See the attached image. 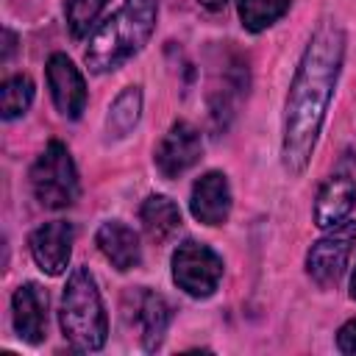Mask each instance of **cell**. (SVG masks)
<instances>
[{"label":"cell","instance_id":"7a4b0ae2","mask_svg":"<svg viewBox=\"0 0 356 356\" xmlns=\"http://www.w3.org/2000/svg\"><path fill=\"white\" fill-rule=\"evenodd\" d=\"M156 14L159 0H125L120 11L108 17L89 39L83 53L86 67L92 72H108L139 53L156 28Z\"/></svg>","mask_w":356,"mask_h":356},{"label":"cell","instance_id":"e0dca14e","mask_svg":"<svg viewBox=\"0 0 356 356\" xmlns=\"http://www.w3.org/2000/svg\"><path fill=\"white\" fill-rule=\"evenodd\" d=\"M289 8V0H239V19L250 33L270 28Z\"/></svg>","mask_w":356,"mask_h":356},{"label":"cell","instance_id":"9c48e42d","mask_svg":"<svg viewBox=\"0 0 356 356\" xmlns=\"http://www.w3.org/2000/svg\"><path fill=\"white\" fill-rule=\"evenodd\" d=\"M47 86H50L56 108L64 117L78 120L83 106H86V83H83V75L78 72V67L64 53L50 56V61H47Z\"/></svg>","mask_w":356,"mask_h":356},{"label":"cell","instance_id":"9a60e30c","mask_svg":"<svg viewBox=\"0 0 356 356\" xmlns=\"http://www.w3.org/2000/svg\"><path fill=\"white\" fill-rule=\"evenodd\" d=\"M139 220H142V228L145 234L153 239V242H167L178 228H181V211L178 206L164 197V195H150L142 209H139Z\"/></svg>","mask_w":356,"mask_h":356},{"label":"cell","instance_id":"603a6c76","mask_svg":"<svg viewBox=\"0 0 356 356\" xmlns=\"http://www.w3.org/2000/svg\"><path fill=\"white\" fill-rule=\"evenodd\" d=\"M350 295L356 298V273H353V278H350Z\"/></svg>","mask_w":356,"mask_h":356},{"label":"cell","instance_id":"ac0fdd59","mask_svg":"<svg viewBox=\"0 0 356 356\" xmlns=\"http://www.w3.org/2000/svg\"><path fill=\"white\" fill-rule=\"evenodd\" d=\"M33 100V81L25 75H14L0 86V111L3 120H14L28 111Z\"/></svg>","mask_w":356,"mask_h":356},{"label":"cell","instance_id":"6da1fadb","mask_svg":"<svg viewBox=\"0 0 356 356\" xmlns=\"http://www.w3.org/2000/svg\"><path fill=\"white\" fill-rule=\"evenodd\" d=\"M342 56H345V33L337 22L325 19L312 33L286 97L281 159L292 175L303 172L312 159L320 125L334 97Z\"/></svg>","mask_w":356,"mask_h":356},{"label":"cell","instance_id":"d6986e66","mask_svg":"<svg viewBox=\"0 0 356 356\" xmlns=\"http://www.w3.org/2000/svg\"><path fill=\"white\" fill-rule=\"evenodd\" d=\"M106 8V0H67L64 14H67V28L75 39H83L92 25L97 22L100 11Z\"/></svg>","mask_w":356,"mask_h":356},{"label":"cell","instance_id":"44dd1931","mask_svg":"<svg viewBox=\"0 0 356 356\" xmlns=\"http://www.w3.org/2000/svg\"><path fill=\"white\" fill-rule=\"evenodd\" d=\"M203 8H209V11H220V8H225V3L228 0H197Z\"/></svg>","mask_w":356,"mask_h":356},{"label":"cell","instance_id":"ffe728a7","mask_svg":"<svg viewBox=\"0 0 356 356\" xmlns=\"http://www.w3.org/2000/svg\"><path fill=\"white\" fill-rule=\"evenodd\" d=\"M337 345H339L342 353H356V320H350V323H345V325L339 328Z\"/></svg>","mask_w":356,"mask_h":356},{"label":"cell","instance_id":"5b68a950","mask_svg":"<svg viewBox=\"0 0 356 356\" xmlns=\"http://www.w3.org/2000/svg\"><path fill=\"white\" fill-rule=\"evenodd\" d=\"M222 278V259L200 242L186 239L172 253V281L192 298H209Z\"/></svg>","mask_w":356,"mask_h":356},{"label":"cell","instance_id":"7402d4cb","mask_svg":"<svg viewBox=\"0 0 356 356\" xmlns=\"http://www.w3.org/2000/svg\"><path fill=\"white\" fill-rule=\"evenodd\" d=\"M14 42H17V36H14L11 31H6V53H3V61H6V58L14 53Z\"/></svg>","mask_w":356,"mask_h":356},{"label":"cell","instance_id":"8992f818","mask_svg":"<svg viewBox=\"0 0 356 356\" xmlns=\"http://www.w3.org/2000/svg\"><path fill=\"white\" fill-rule=\"evenodd\" d=\"M353 245H356V222L353 220L334 225L331 234L317 239L306 253V273L312 275V281L320 286H334L348 267Z\"/></svg>","mask_w":356,"mask_h":356},{"label":"cell","instance_id":"4fadbf2b","mask_svg":"<svg viewBox=\"0 0 356 356\" xmlns=\"http://www.w3.org/2000/svg\"><path fill=\"white\" fill-rule=\"evenodd\" d=\"M353 203H356V181L350 175H345V172H337L317 192L314 222L320 228H334V225L348 220Z\"/></svg>","mask_w":356,"mask_h":356},{"label":"cell","instance_id":"8fae6325","mask_svg":"<svg viewBox=\"0 0 356 356\" xmlns=\"http://www.w3.org/2000/svg\"><path fill=\"white\" fill-rule=\"evenodd\" d=\"M11 312H14L17 334L25 342L39 345L47 331V289L39 286L36 281L22 284L11 298Z\"/></svg>","mask_w":356,"mask_h":356},{"label":"cell","instance_id":"3957f363","mask_svg":"<svg viewBox=\"0 0 356 356\" xmlns=\"http://www.w3.org/2000/svg\"><path fill=\"white\" fill-rule=\"evenodd\" d=\"M61 331L75 350H100L108 334V320L95 278L86 267L72 270L61 295Z\"/></svg>","mask_w":356,"mask_h":356},{"label":"cell","instance_id":"52a82bcc","mask_svg":"<svg viewBox=\"0 0 356 356\" xmlns=\"http://www.w3.org/2000/svg\"><path fill=\"white\" fill-rule=\"evenodd\" d=\"M200 150H203V139L197 128L189 122H172L156 147V167L164 178H178L200 159Z\"/></svg>","mask_w":356,"mask_h":356},{"label":"cell","instance_id":"ba28073f","mask_svg":"<svg viewBox=\"0 0 356 356\" xmlns=\"http://www.w3.org/2000/svg\"><path fill=\"white\" fill-rule=\"evenodd\" d=\"M125 317L131 323H136L139 328V337H142V345L145 350H156L167 334V325H170V303L150 292V289H136L128 295V303H125Z\"/></svg>","mask_w":356,"mask_h":356},{"label":"cell","instance_id":"7c38bea8","mask_svg":"<svg viewBox=\"0 0 356 356\" xmlns=\"http://www.w3.org/2000/svg\"><path fill=\"white\" fill-rule=\"evenodd\" d=\"M189 209H192L195 220H200L206 225H222L231 214V189H228L225 175L217 170L200 175L192 186Z\"/></svg>","mask_w":356,"mask_h":356},{"label":"cell","instance_id":"30bf717a","mask_svg":"<svg viewBox=\"0 0 356 356\" xmlns=\"http://www.w3.org/2000/svg\"><path fill=\"white\" fill-rule=\"evenodd\" d=\"M31 253L39 270L47 275H61L72 253V225L64 220L44 222L31 234Z\"/></svg>","mask_w":356,"mask_h":356},{"label":"cell","instance_id":"277c9868","mask_svg":"<svg viewBox=\"0 0 356 356\" xmlns=\"http://www.w3.org/2000/svg\"><path fill=\"white\" fill-rule=\"evenodd\" d=\"M31 189L44 209H67L78 197V172L67 145L53 139L31 167Z\"/></svg>","mask_w":356,"mask_h":356},{"label":"cell","instance_id":"2e32d148","mask_svg":"<svg viewBox=\"0 0 356 356\" xmlns=\"http://www.w3.org/2000/svg\"><path fill=\"white\" fill-rule=\"evenodd\" d=\"M139 111H142V92L139 86H128L117 95V100L108 108L106 117V128L111 136H125L136 122H139Z\"/></svg>","mask_w":356,"mask_h":356},{"label":"cell","instance_id":"5bb4252c","mask_svg":"<svg viewBox=\"0 0 356 356\" xmlns=\"http://www.w3.org/2000/svg\"><path fill=\"white\" fill-rule=\"evenodd\" d=\"M97 248L100 253L117 267V270H131L139 264L142 259V248H139V236L134 228H128L120 220H108L97 228Z\"/></svg>","mask_w":356,"mask_h":356}]
</instances>
